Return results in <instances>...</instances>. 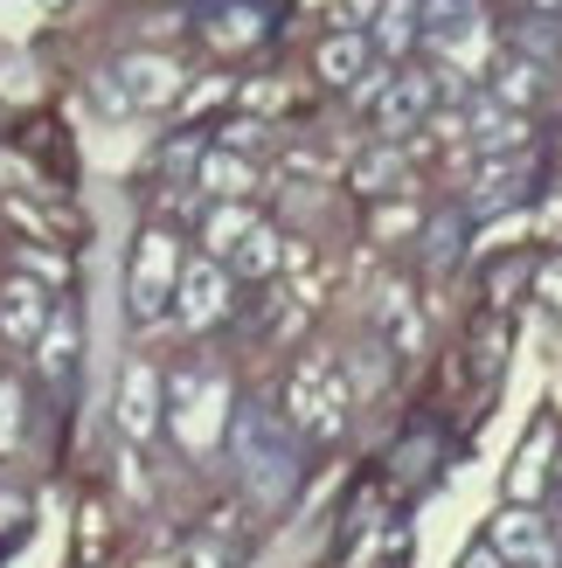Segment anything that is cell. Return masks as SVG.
I'll return each mask as SVG.
<instances>
[{"label":"cell","instance_id":"obj_1","mask_svg":"<svg viewBox=\"0 0 562 568\" xmlns=\"http://www.w3.org/2000/svg\"><path fill=\"white\" fill-rule=\"evenodd\" d=\"M230 444H237V465H243V478H250V493H258V499H285L292 493L299 450H292V437H285V423H278V416H264L258 403H243L230 416Z\"/></svg>","mask_w":562,"mask_h":568},{"label":"cell","instance_id":"obj_2","mask_svg":"<svg viewBox=\"0 0 562 568\" xmlns=\"http://www.w3.org/2000/svg\"><path fill=\"white\" fill-rule=\"evenodd\" d=\"M348 382H341V367L333 361H305L292 388H285V423L299 437H341V423H348Z\"/></svg>","mask_w":562,"mask_h":568},{"label":"cell","instance_id":"obj_3","mask_svg":"<svg viewBox=\"0 0 562 568\" xmlns=\"http://www.w3.org/2000/svg\"><path fill=\"white\" fill-rule=\"evenodd\" d=\"M181 243H174V230H147L139 236V250H132V284H126V305H132V320L139 326H153L160 312H167V298H174V284H181Z\"/></svg>","mask_w":562,"mask_h":568},{"label":"cell","instance_id":"obj_4","mask_svg":"<svg viewBox=\"0 0 562 568\" xmlns=\"http://www.w3.org/2000/svg\"><path fill=\"white\" fill-rule=\"evenodd\" d=\"M222 423H230V382L215 375V367H194V375H181L174 382V437H181V450H215V437H222Z\"/></svg>","mask_w":562,"mask_h":568},{"label":"cell","instance_id":"obj_5","mask_svg":"<svg viewBox=\"0 0 562 568\" xmlns=\"http://www.w3.org/2000/svg\"><path fill=\"white\" fill-rule=\"evenodd\" d=\"M424 36L431 49L459 70H480L486 63V21H480V0H424Z\"/></svg>","mask_w":562,"mask_h":568},{"label":"cell","instance_id":"obj_6","mask_svg":"<svg viewBox=\"0 0 562 568\" xmlns=\"http://www.w3.org/2000/svg\"><path fill=\"white\" fill-rule=\"evenodd\" d=\"M174 312H181V326H188V333L215 326L222 312H230V264H215V257H188V264H181V284H174Z\"/></svg>","mask_w":562,"mask_h":568},{"label":"cell","instance_id":"obj_7","mask_svg":"<svg viewBox=\"0 0 562 568\" xmlns=\"http://www.w3.org/2000/svg\"><path fill=\"white\" fill-rule=\"evenodd\" d=\"M111 77H119V91H126L132 111H167V104L181 98V63H174V55H153V49L126 55Z\"/></svg>","mask_w":562,"mask_h":568},{"label":"cell","instance_id":"obj_8","mask_svg":"<svg viewBox=\"0 0 562 568\" xmlns=\"http://www.w3.org/2000/svg\"><path fill=\"white\" fill-rule=\"evenodd\" d=\"M493 555L500 561H521V568H549L555 561V534L535 506H508V514L493 520Z\"/></svg>","mask_w":562,"mask_h":568},{"label":"cell","instance_id":"obj_9","mask_svg":"<svg viewBox=\"0 0 562 568\" xmlns=\"http://www.w3.org/2000/svg\"><path fill=\"white\" fill-rule=\"evenodd\" d=\"M49 320H56V298L42 292L36 277H14L8 292H0V333H8L14 347H36Z\"/></svg>","mask_w":562,"mask_h":568},{"label":"cell","instance_id":"obj_10","mask_svg":"<svg viewBox=\"0 0 562 568\" xmlns=\"http://www.w3.org/2000/svg\"><path fill=\"white\" fill-rule=\"evenodd\" d=\"M153 423H160V375L147 361H126V375H119V430L139 444V437H153Z\"/></svg>","mask_w":562,"mask_h":568},{"label":"cell","instance_id":"obj_11","mask_svg":"<svg viewBox=\"0 0 562 568\" xmlns=\"http://www.w3.org/2000/svg\"><path fill=\"white\" fill-rule=\"evenodd\" d=\"M77 354H83V320H77V305H56V320L36 339V367H42L49 382H70L77 375Z\"/></svg>","mask_w":562,"mask_h":568},{"label":"cell","instance_id":"obj_12","mask_svg":"<svg viewBox=\"0 0 562 568\" xmlns=\"http://www.w3.org/2000/svg\"><path fill=\"white\" fill-rule=\"evenodd\" d=\"M375 119H382V132H410V125H424V119H431V77H397V83H382Z\"/></svg>","mask_w":562,"mask_h":568},{"label":"cell","instance_id":"obj_13","mask_svg":"<svg viewBox=\"0 0 562 568\" xmlns=\"http://www.w3.org/2000/svg\"><path fill=\"white\" fill-rule=\"evenodd\" d=\"M194 187H209L215 202H250V187H258V174H250L243 153H202V166H194Z\"/></svg>","mask_w":562,"mask_h":568},{"label":"cell","instance_id":"obj_14","mask_svg":"<svg viewBox=\"0 0 562 568\" xmlns=\"http://www.w3.org/2000/svg\"><path fill=\"white\" fill-rule=\"evenodd\" d=\"M528 194V160H493L480 187H472V215H500V209H514Z\"/></svg>","mask_w":562,"mask_h":568},{"label":"cell","instance_id":"obj_15","mask_svg":"<svg viewBox=\"0 0 562 568\" xmlns=\"http://www.w3.org/2000/svg\"><path fill=\"white\" fill-rule=\"evenodd\" d=\"M250 230H258V215H250L243 202H215V209H209V222H202V243H209L202 257L230 264V257H237V243H243Z\"/></svg>","mask_w":562,"mask_h":568},{"label":"cell","instance_id":"obj_16","mask_svg":"<svg viewBox=\"0 0 562 568\" xmlns=\"http://www.w3.org/2000/svg\"><path fill=\"white\" fill-rule=\"evenodd\" d=\"M417 36H424V0H382V21H375V55H403Z\"/></svg>","mask_w":562,"mask_h":568},{"label":"cell","instance_id":"obj_17","mask_svg":"<svg viewBox=\"0 0 562 568\" xmlns=\"http://www.w3.org/2000/svg\"><path fill=\"white\" fill-rule=\"evenodd\" d=\"M472 139H480V153H514L528 139V119L508 111V104H480L472 111Z\"/></svg>","mask_w":562,"mask_h":568},{"label":"cell","instance_id":"obj_18","mask_svg":"<svg viewBox=\"0 0 562 568\" xmlns=\"http://www.w3.org/2000/svg\"><path fill=\"white\" fill-rule=\"evenodd\" d=\"M369 55H375V42H361V36L341 28V36L320 49V77L327 83H361V77H369Z\"/></svg>","mask_w":562,"mask_h":568},{"label":"cell","instance_id":"obj_19","mask_svg":"<svg viewBox=\"0 0 562 568\" xmlns=\"http://www.w3.org/2000/svg\"><path fill=\"white\" fill-rule=\"evenodd\" d=\"M264 36V14L250 8V0H222V8L209 14V42L215 49H243V42H258Z\"/></svg>","mask_w":562,"mask_h":568},{"label":"cell","instance_id":"obj_20","mask_svg":"<svg viewBox=\"0 0 562 568\" xmlns=\"http://www.w3.org/2000/svg\"><path fill=\"white\" fill-rule=\"evenodd\" d=\"M542 478H549V437H528V450L514 458V471H508V493H514V506H528L542 493Z\"/></svg>","mask_w":562,"mask_h":568},{"label":"cell","instance_id":"obj_21","mask_svg":"<svg viewBox=\"0 0 562 568\" xmlns=\"http://www.w3.org/2000/svg\"><path fill=\"white\" fill-rule=\"evenodd\" d=\"M535 83H542V70L535 63H528V55H508V63H500L493 70V104H528V98H535Z\"/></svg>","mask_w":562,"mask_h":568},{"label":"cell","instance_id":"obj_22","mask_svg":"<svg viewBox=\"0 0 562 568\" xmlns=\"http://www.w3.org/2000/svg\"><path fill=\"white\" fill-rule=\"evenodd\" d=\"M278 257H285V250H278V236H271L264 222H258V230H250V236L237 243L230 271H243V277H271V271H278Z\"/></svg>","mask_w":562,"mask_h":568},{"label":"cell","instance_id":"obj_23","mask_svg":"<svg viewBox=\"0 0 562 568\" xmlns=\"http://www.w3.org/2000/svg\"><path fill=\"white\" fill-rule=\"evenodd\" d=\"M21 382H0V458H8V450L21 444Z\"/></svg>","mask_w":562,"mask_h":568},{"label":"cell","instance_id":"obj_24","mask_svg":"<svg viewBox=\"0 0 562 568\" xmlns=\"http://www.w3.org/2000/svg\"><path fill=\"white\" fill-rule=\"evenodd\" d=\"M354 181H361V187H382V181H397V153H369V160L354 166Z\"/></svg>","mask_w":562,"mask_h":568},{"label":"cell","instance_id":"obj_25","mask_svg":"<svg viewBox=\"0 0 562 568\" xmlns=\"http://www.w3.org/2000/svg\"><path fill=\"white\" fill-rule=\"evenodd\" d=\"M535 292H542L549 305H562V257H549V264L535 271Z\"/></svg>","mask_w":562,"mask_h":568},{"label":"cell","instance_id":"obj_26","mask_svg":"<svg viewBox=\"0 0 562 568\" xmlns=\"http://www.w3.org/2000/svg\"><path fill=\"white\" fill-rule=\"evenodd\" d=\"M243 146H258V125H222V153H243Z\"/></svg>","mask_w":562,"mask_h":568},{"label":"cell","instance_id":"obj_27","mask_svg":"<svg viewBox=\"0 0 562 568\" xmlns=\"http://www.w3.org/2000/svg\"><path fill=\"white\" fill-rule=\"evenodd\" d=\"M28 520V499L21 493H0V527H21Z\"/></svg>","mask_w":562,"mask_h":568},{"label":"cell","instance_id":"obj_28","mask_svg":"<svg viewBox=\"0 0 562 568\" xmlns=\"http://www.w3.org/2000/svg\"><path fill=\"white\" fill-rule=\"evenodd\" d=\"M369 14H375V0H348V8H341V21H348V36H354V28L369 21Z\"/></svg>","mask_w":562,"mask_h":568},{"label":"cell","instance_id":"obj_29","mask_svg":"<svg viewBox=\"0 0 562 568\" xmlns=\"http://www.w3.org/2000/svg\"><path fill=\"white\" fill-rule=\"evenodd\" d=\"M459 568H508V561H500V555H493V548H472V555H465V561H459Z\"/></svg>","mask_w":562,"mask_h":568},{"label":"cell","instance_id":"obj_30","mask_svg":"<svg viewBox=\"0 0 562 568\" xmlns=\"http://www.w3.org/2000/svg\"><path fill=\"white\" fill-rule=\"evenodd\" d=\"M528 8H535V14H562V0H528Z\"/></svg>","mask_w":562,"mask_h":568}]
</instances>
